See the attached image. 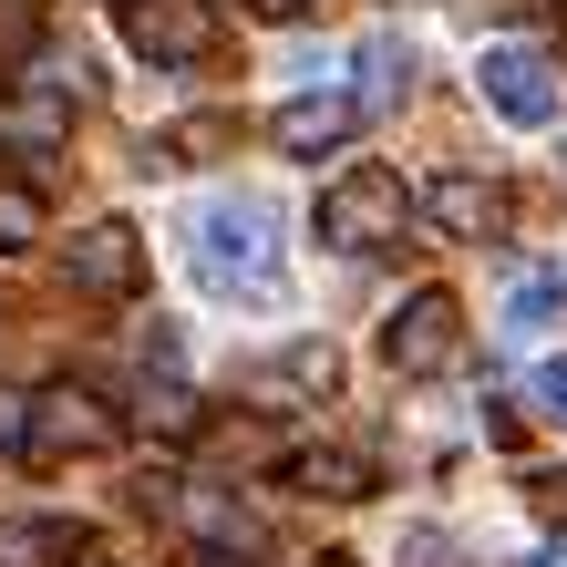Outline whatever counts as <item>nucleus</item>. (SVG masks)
<instances>
[{
    "instance_id": "1",
    "label": "nucleus",
    "mask_w": 567,
    "mask_h": 567,
    "mask_svg": "<svg viewBox=\"0 0 567 567\" xmlns=\"http://www.w3.org/2000/svg\"><path fill=\"white\" fill-rule=\"evenodd\" d=\"M186 269H196L207 299L269 310L279 299V217L258 207V196H207V207L186 217Z\"/></svg>"
},
{
    "instance_id": "2",
    "label": "nucleus",
    "mask_w": 567,
    "mask_h": 567,
    "mask_svg": "<svg viewBox=\"0 0 567 567\" xmlns=\"http://www.w3.org/2000/svg\"><path fill=\"white\" fill-rule=\"evenodd\" d=\"M403 217H413V196H403L392 165H341L320 186V248H341V258H392Z\"/></svg>"
},
{
    "instance_id": "3",
    "label": "nucleus",
    "mask_w": 567,
    "mask_h": 567,
    "mask_svg": "<svg viewBox=\"0 0 567 567\" xmlns=\"http://www.w3.org/2000/svg\"><path fill=\"white\" fill-rule=\"evenodd\" d=\"M124 444V413L104 403L93 382H52V392H31V464H73V454H114Z\"/></svg>"
},
{
    "instance_id": "4",
    "label": "nucleus",
    "mask_w": 567,
    "mask_h": 567,
    "mask_svg": "<svg viewBox=\"0 0 567 567\" xmlns=\"http://www.w3.org/2000/svg\"><path fill=\"white\" fill-rule=\"evenodd\" d=\"M114 31L155 73H186V62L217 52V0H114Z\"/></svg>"
},
{
    "instance_id": "5",
    "label": "nucleus",
    "mask_w": 567,
    "mask_h": 567,
    "mask_svg": "<svg viewBox=\"0 0 567 567\" xmlns=\"http://www.w3.org/2000/svg\"><path fill=\"white\" fill-rule=\"evenodd\" d=\"M464 351V310H454V289H413L403 310L382 320V361L403 382H423V372H444V361Z\"/></svg>"
},
{
    "instance_id": "6",
    "label": "nucleus",
    "mask_w": 567,
    "mask_h": 567,
    "mask_svg": "<svg viewBox=\"0 0 567 567\" xmlns=\"http://www.w3.org/2000/svg\"><path fill=\"white\" fill-rule=\"evenodd\" d=\"M475 83H485V104L506 114V124H526V135H547V124H557V62L537 42H495L475 62Z\"/></svg>"
},
{
    "instance_id": "7",
    "label": "nucleus",
    "mask_w": 567,
    "mask_h": 567,
    "mask_svg": "<svg viewBox=\"0 0 567 567\" xmlns=\"http://www.w3.org/2000/svg\"><path fill=\"white\" fill-rule=\"evenodd\" d=\"M145 506H165L196 547H217V557H248V547H258V516H248V506H227L217 485H165V475H155V485H145Z\"/></svg>"
},
{
    "instance_id": "8",
    "label": "nucleus",
    "mask_w": 567,
    "mask_h": 567,
    "mask_svg": "<svg viewBox=\"0 0 567 567\" xmlns=\"http://www.w3.org/2000/svg\"><path fill=\"white\" fill-rule=\"evenodd\" d=\"M62 269H73L83 299H135V289H145V238H135L124 217H104V227H83V238H73Z\"/></svg>"
},
{
    "instance_id": "9",
    "label": "nucleus",
    "mask_w": 567,
    "mask_h": 567,
    "mask_svg": "<svg viewBox=\"0 0 567 567\" xmlns=\"http://www.w3.org/2000/svg\"><path fill=\"white\" fill-rule=\"evenodd\" d=\"M423 217L444 227V238L485 248V238H506V186H495V176H464V165H454V176L423 186Z\"/></svg>"
},
{
    "instance_id": "10",
    "label": "nucleus",
    "mask_w": 567,
    "mask_h": 567,
    "mask_svg": "<svg viewBox=\"0 0 567 567\" xmlns=\"http://www.w3.org/2000/svg\"><path fill=\"white\" fill-rule=\"evenodd\" d=\"M361 135V93H299L279 104V155H341Z\"/></svg>"
},
{
    "instance_id": "11",
    "label": "nucleus",
    "mask_w": 567,
    "mask_h": 567,
    "mask_svg": "<svg viewBox=\"0 0 567 567\" xmlns=\"http://www.w3.org/2000/svg\"><path fill=\"white\" fill-rule=\"evenodd\" d=\"M289 495H320V506H351V495H372V454H341V444H310L279 464Z\"/></svg>"
},
{
    "instance_id": "12",
    "label": "nucleus",
    "mask_w": 567,
    "mask_h": 567,
    "mask_svg": "<svg viewBox=\"0 0 567 567\" xmlns=\"http://www.w3.org/2000/svg\"><path fill=\"white\" fill-rule=\"evenodd\" d=\"M0 567H83L73 516H0Z\"/></svg>"
},
{
    "instance_id": "13",
    "label": "nucleus",
    "mask_w": 567,
    "mask_h": 567,
    "mask_svg": "<svg viewBox=\"0 0 567 567\" xmlns=\"http://www.w3.org/2000/svg\"><path fill=\"white\" fill-rule=\"evenodd\" d=\"M62 124H73V83H21L11 93V114H0V135H11V145H62Z\"/></svg>"
},
{
    "instance_id": "14",
    "label": "nucleus",
    "mask_w": 567,
    "mask_h": 567,
    "mask_svg": "<svg viewBox=\"0 0 567 567\" xmlns=\"http://www.w3.org/2000/svg\"><path fill=\"white\" fill-rule=\"evenodd\" d=\"M567 320V269H516V289H506V330L526 341V330H557Z\"/></svg>"
},
{
    "instance_id": "15",
    "label": "nucleus",
    "mask_w": 567,
    "mask_h": 567,
    "mask_svg": "<svg viewBox=\"0 0 567 567\" xmlns=\"http://www.w3.org/2000/svg\"><path fill=\"white\" fill-rule=\"evenodd\" d=\"M351 73H361V104H403V83H413V52L392 42V31H372V42L351 52Z\"/></svg>"
},
{
    "instance_id": "16",
    "label": "nucleus",
    "mask_w": 567,
    "mask_h": 567,
    "mask_svg": "<svg viewBox=\"0 0 567 567\" xmlns=\"http://www.w3.org/2000/svg\"><path fill=\"white\" fill-rule=\"evenodd\" d=\"M330 372H341V361H330V341H299L279 372H258V392H330Z\"/></svg>"
},
{
    "instance_id": "17",
    "label": "nucleus",
    "mask_w": 567,
    "mask_h": 567,
    "mask_svg": "<svg viewBox=\"0 0 567 567\" xmlns=\"http://www.w3.org/2000/svg\"><path fill=\"white\" fill-rule=\"evenodd\" d=\"M42 238V196L31 186H0V248H31Z\"/></svg>"
},
{
    "instance_id": "18",
    "label": "nucleus",
    "mask_w": 567,
    "mask_h": 567,
    "mask_svg": "<svg viewBox=\"0 0 567 567\" xmlns=\"http://www.w3.org/2000/svg\"><path fill=\"white\" fill-rule=\"evenodd\" d=\"M526 403H537L547 423H567V351H557V361H537V372H526Z\"/></svg>"
},
{
    "instance_id": "19",
    "label": "nucleus",
    "mask_w": 567,
    "mask_h": 567,
    "mask_svg": "<svg viewBox=\"0 0 567 567\" xmlns=\"http://www.w3.org/2000/svg\"><path fill=\"white\" fill-rule=\"evenodd\" d=\"M31 444V403H21V392H0V454H21Z\"/></svg>"
},
{
    "instance_id": "20",
    "label": "nucleus",
    "mask_w": 567,
    "mask_h": 567,
    "mask_svg": "<svg viewBox=\"0 0 567 567\" xmlns=\"http://www.w3.org/2000/svg\"><path fill=\"white\" fill-rule=\"evenodd\" d=\"M21 31H42V0H0V42H21Z\"/></svg>"
},
{
    "instance_id": "21",
    "label": "nucleus",
    "mask_w": 567,
    "mask_h": 567,
    "mask_svg": "<svg viewBox=\"0 0 567 567\" xmlns=\"http://www.w3.org/2000/svg\"><path fill=\"white\" fill-rule=\"evenodd\" d=\"M258 21H299V11H320V0H248Z\"/></svg>"
},
{
    "instance_id": "22",
    "label": "nucleus",
    "mask_w": 567,
    "mask_h": 567,
    "mask_svg": "<svg viewBox=\"0 0 567 567\" xmlns=\"http://www.w3.org/2000/svg\"><path fill=\"white\" fill-rule=\"evenodd\" d=\"M537 567H567V537H557V547H547V557H537Z\"/></svg>"
},
{
    "instance_id": "23",
    "label": "nucleus",
    "mask_w": 567,
    "mask_h": 567,
    "mask_svg": "<svg viewBox=\"0 0 567 567\" xmlns=\"http://www.w3.org/2000/svg\"><path fill=\"white\" fill-rule=\"evenodd\" d=\"M310 567H361V557H310Z\"/></svg>"
},
{
    "instance_id": "24",
    "label": "nucleus",
    "mask_w": 567,
    "mask_h": 567,
    "mask_svg": "<svg viewBox=\"0 0 567 567\" xmlns=\"http://www.w3.org/2000/svg\"><path fill=\"white\" fill-rule=\"evenodd\" d=\"M83 567H93V557H83Z\"/></svg>"
}]
</instances>
